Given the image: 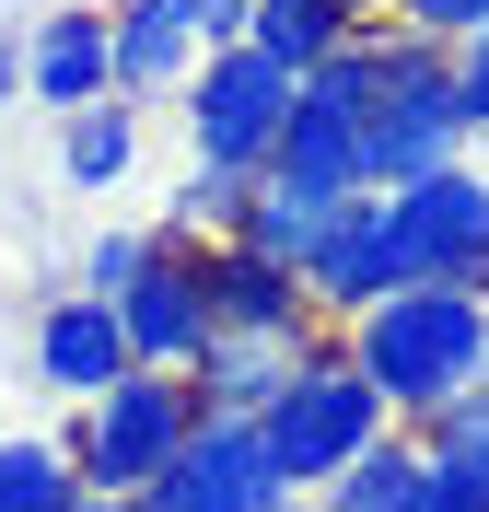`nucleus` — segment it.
<instances>
[{"label": "nucleus", "mask_w": 489, "mask_h": 512, "mask_svg": "<svg viewBox=\"0 0 489 512\" xmlns=\"http://www.w3.org/2000/svg\"><path fill=\"white\" fill-rule=\"evenodd\" d=\"M338 350L373 373L385 419L420 431V419L489 361V291L478 280H396V291H373V303L338 326Z\"/></svg>", "instance_id": "obj_1"}, {"label": "nucleus", "mask_w": 489, "mask_h": 512, "mask_svg": "<svg viewBox=\"0 0 489 512\" xmlns=\"http://www.w3.org/2000/svg\"><path fill=\"white\" fill-rule=\"evenodd\" d=\"M350 47H361V187H408L431 163H455L466 152L455 47L420 35V24H396V12H373Z\"/></svg>", "instance_id": "obj_2"}, {"label": "nucleus", "mask_w": 489, "mask_h": 512, "mask_svg": "<svg viewBox=\"0 0 489 512\" xmlns=\"http://www.w3.org/2000/svg\"><path fill=\"white\" fill-rule=\"evenodd\" d=\"M373 431H396V419H385L373 373H361L338 338H315V350L280 373V396L257 408V443H268V466H280V489H292V501H303V489H326L361 443H373Z\"/></svg>", "instance_id": "obj_3"}, {"label": "nucleus", "mask_w": 489, "mask_h": 512, "mask_svg": "<svg viewBox=\"0 0 489 512\" xmlns=\"http://www.w3.org/2000/svg\"><path fill=\"white\" fill-rule=\"evenodd\" d=\"M198 431V384L163 373V361H129L117 384H94V396H70V466H82V489H152L163 454Z\"/></svg>", "instance_id": "obj_4"}, {"label": "nucleus", "mask_w": 489, "mask_h": 512, "mask_svg": "<svg viewBox=\"0 0 489 512\" xmlns=\"http://www.w3.org/2000/svg\"><path fill=\"white\" fill-rule=\"evenodd\" d=\"M175 128H187V163H233V175H257L268 140H280V105H292V70L268 59L257 35H222V47H198V70L175 82Z\"/></svg>", "instance_id": "obj_5"}, {"label": "nucleus", "mask_w": 489, "mask_h": 512, "mask_svg": "<svg viewBox=\"0 0 489 512\" xmlns=\"http://www.w3.org/2000/svg\"><path fill=\"white\" fill-rule=\"evenodd\" d=\"M152 512H303L292 489H280V466H268L257 419H210L198 408V431L175 454H163V478L140 489Z\"/></svg>", "instance_id": "obj_6"}, {"label": "nucleus", "mask_w": 489, "mask_h": 512, "mask_svg": "<svg viewBox=\"0 0 489 512\" xmlns=\"http://www.w3.org/2000/svg\"><path fill=\"white\" fill-rule=\"evenodd\" d=\"M396 245H408V280H478L489 268V163H431L408 187H385Z\"/></svg>", "instance_id": "obj_7"}, {"label": "nucleus", "mask_w": 489, "mask_h": 512, "mask_svg": "<svg viewBox=\"0 0 489 512\" xmlns=\"http://www.w3.org/2000/svg\"><path fill=\"white\" fill-rule=\"evenodd\" d=\"M361 35V24H350ZM338 35L315 70L292 82V105H280V140H268V163L280 175H315V187H361V47Z\"/></svg>", "instance_id": "obj_8"}, {"label": "nucleus", "mask_w": 489, "mask_h": 512, "mask_svg": "<svg viewBox=\"0 0 489 512\" xmlns=\"http://www.w3.org/2000/svg\"><path fill=\"white\" fill-rule=\"evenodd\" d=\"M105 303H117L129 361H163V373H187L198 338H210V291H198V245H187V233H163V245L140 256V268L105 291Z\"/></svg>", "instance_id": "obj_9"}, {"label": "nucleus", "mask_w": 489, "mask_h": 512, "mask_svg": "<svg viewBox=\"0 0 489 512\" xmlns=\"http://www.w3.org/2000/svg\"><path fill=\"white\" fill-rule=\"evenodd\" d=\"M408 280V245H396V210H385V187H350L338 198V222L315 233V256H303V291H315V315L326 326H350L373 291H396Z\"/></svg>", "instance_id": "obj_10"}, {"label": "nucleus", "mask_w": 489, "mask_h": 512, "mask_svg": "<svg viewBox=\"0 0 489 512\" xmlns=\"http://www.w3.org/2000/svg\"><path fill=\"white\" fill-rule=\"evenodd\" d=\"M12 47H24V105H47V117L117 94V35H105V0H47Z\"/></svg>", "instance_id": "obj_11"}, {"label": "nucleus", "mask_w": 489, "mask_h": 512, "mask_svg": "<svg viewBox=\"0 0 489 512\" xmlns=\"http://www.w3.org/2000/svg\"><path fill=\"white\" fill-rule=\"evenodd\" d=\"M315 338H338V326H210L198 361H187L198 408H210V419H257L268 396H280V373H292Z\"/></svg>", "instance_id": "obj_12"}, {"label": "nucleus", "mask_w": 489, "mask_h": 512, "mask_svg": "<svg viewBox=\"0 0 489 512\" xmlns=\"http://www.w3.org/2000/svg\"><path fill=\"white\" fill-rule=\"evenodd\" d=\"M117 373H129V338H117V303L70 280L59 303L35 315V384H47V396L70 408V396H94V384H117Z\"/></svg>", "instance_id": "obj_13"}, {"label": "nucleus", "mask_w": 489, "mask_h": 512, "mask_svg": "<svg viewBox=\"0 0 489 512\" xmlns=\"http://www.w3.org/2000/svg\"><path fill=\"white\" fill-rule=\"evenodd\" d=\"M198 291H210V326H326L315 291H303V268H280V256L233 245V233H210L198 245Z\"/></svg>", "instance_id": "obj_14"}, {"label": "nucleus", "mask_w": 489, "mask_h": 512, "mask_svg": "<svg viewBox=\"0 0 489 512\" xmlns=\"http://www.w3.org/2000/svg\"><path fill=\"white\" fill-rule=\"evenodd\" d=\"M105 35H117V94H140V105H163L210 47L198 0H105Z\"/></svg>", "instance_id": "obj_15"}, {"label": "nucleus", "mask_w": 489, "mask_h": 512, "mask_svg": "<svg viewBox=\"0 0 489 512\" xmlns=\"http://www.w3.org/2000/svg\"><path fill=\"white\" fill-rule=\"evenodd\" d=\"M338 198H350V187H315V175L257 163V175H245V210H233V245H257V256H280V268H303V256H315V233L338 222Z\"/></svg>", "instance_id": "obj_16"}, {"label": "nucleus", "mask_w": 489, "mask_h": 512, "mask_svg": "<svg viewBox=\"0 0 489 512\" xmlns=\"http://www.w3.org/2000/svg\"><path fill=\"white\" fill-rule=\"evenodd\" d=\"M140 117H152L140 94H94V105H70V117H59V187H70V198L129 187V163H140Z\"/></svg>", "instance_id": "obj_17"}, {"label": "nucleus", "mask_w": 489, "mask_h": 512, "mask_svg": "<svg viewBox=\"0 0 489 512\" xmlns=\"http://www.w3.org/2000/svg\"><path fill=\"white\" fill-rule=\"evenodd\" d=\"M420 489H431V443L396 419V431H373V443H361L326 489H303V501L315 512H420Z\"/></svg>", "instance_id": "obj_18"}, {"label": "nucleus", "mask_w": 489, "mask_h": 512, "mask_svg": "<svg viewBox=\"0 0 489 512\" xmlns=\"http://www.w3.org/2000/svg\"><path fill=\"white\" fill-rule=\"evenodd\" d=\"M70 501H82V466L59 431H0V512H70Z\"/></svg>", "instance_id": "obj_19"}, {"label": "nucleus", "mask_w": 489, "mask_h": 512, "mask_svg": "<svg viewBox=\"0 0 489 512\" xmlns=\"http://www.w3.org/2000/svg\"><path fill=\"white\" fill-rule=\"evenodd\" d=\"M350 24H361L350 0H257V12H245V35H257L268 59L292 70V82H303V70H315V59H326V47H338Z\"/></svg>", "instance_id": "obj_20"}, {"label": "nucleus", "mask_w": 489, "mask_h": 512, "mask_svg": "<svg viewBox=\"0 0 489 512\" xmlns=\"http://www.w3.org/2000/svg\"><path fill=\"white\" fill-rule=\"evenodd\" d=\"M233 210H245V175H233V163H187L175 198H163V233L210 245V233H233Z\"/></svg>", "instance_id": "obj_21"}, {"label": "nucleus", "mask_w": 489, "mask_h": 512, "mask_svg": "<svg viewBox=\"0 0 489 512\" xmlns=\"http://www.w3.org/2000/svg\"><path fill=\"white\" fill-rule=\"evenodd\" d=\"M420 443H431V454H466V466H489V361H478V373H466L455 396L420 419Z\"/></svg>", "instance_id": "obj_22"}, {"label": "nucleus", "mask_w": 489, "mask_h": 512, "mask_svg": "<svg viewBox=\"0 0 489 512\" xmlns=\"http://www.w3.org/2000/svg\"><path fill=\"white\" fill-rule=\"evenodd\" d=\"M152 245H163V222H105L94 245H82V291H117V280H129Z\"/></svg>", "instance_id": "obj_23"}, {"label": "nucleus", "mask_w": 489, "mask_h": 512, "mask_svg": "<svg viewBox=\"0 0 489 512\" xmlns=\"http://www.w3.org/2000/svg\"><path fill=\"white\" fill-rule=\"evenodd\" d=\"M420 512H489V466H466V454H431Z\"/></svg>", "instance_id": "obj_24"}, {"label": "nucleus", "mask_w": 489, "mask_h": 512, "mask_svg": "<svg viewBox=\"0 0 489 512\" xmlns=\"http://www.w3.org/2000/svg\"><path fill=\"white\" fill-rule=\"evenodd\" d=\"M455 94H466V140H489V24L455 35Z\"/></svg>", "instance_id": "obj_25"}, {"label": "nucleus", "mask_w": 489, "mask_h": 512, "mask_svg": "<svg viewBox=\"0 0 489 512\" xmlns=\"http://www.w3.org/2000/svg\"><path fill=\"white\" fill-rule=\"evenodd\" d=\"M396 24H420V35H443V47H455L466 24H489V0H385Z\"/></svg>", "instance_id": "obj_26"}, {"label": "nucleus", "mask_w": 489, "mask_h": 512, "mask_svg": "<svg viewBox=\"0 0 489 512\" xmlns=\"http://www.w3.org/2000/svg\"><path fill=\"white\" fill-rule=\"evenodd\" d=\"M245 12H257V0H198V35L222 47V35H245Z\"/></svg>", "instance_id": "obj_27"}, {"label": "nucleus", "mask_w": 489, "mask_h": 512, "mask_svg": "<svg viewBox=\"0 0 489 512\" xmlns=\"http://www.w3.org/2000/svg\"><path fill=\"white\" fill-rule=\"evenodd\" d=\"M70 512H152V501H140V489H82Z\"/></svg>", "instance_id": "obj_28"}, {"label": "nucleus", "mask_w": 489, "mask_h": 512, "mask_svg": "<svg viewBox=\"0 0 489 512\" xmlns=\"http://www.w3.org/2000/svg\"><path fill=\"white\" fill-rule=\"evenodd\" d=\"M24 105V47H0V117Z\"/></svg>", "instance_id": "obj_29"}, {"label": "nucleus", "mask_w": 489, "mask_h": 512, "mask_svg": "<svg viewBox=\"0 0 489 512\" xmlns=\"http://www.w3.org/2000/svg\"><path fill=\"white\" fill-rule=\"evenodd\" d=\"M350 12H361V24H373V12H385V0H350Z\"/></svg>", "instance_id": "obj_30"}, {"label": "nucleus", "mask_w": 489, "mask_h": 512, "mask_svg": "<svg viewBox=\"0 0 489 512\" xmlns=\"http://www.w3.org/2000/svg\"><path fill=\"white\" fill-rule=\"evenodd\" d=\"M478 291H489V268H478Z\"/></svg>", "instance_id": "obj_31"}]
</instances>
